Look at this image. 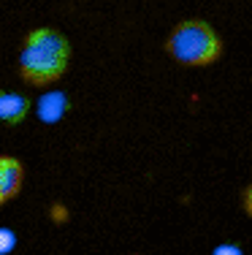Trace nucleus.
<instances>
[{
	"instance_id": "7ed1b4c3",
	"label": "nucleus",
	"mask_w": 252,
	"mask_h": 255,
	"mask_svg": "<svg viewBox=\"0 0 252 255\" xmlns=\"http://www.w3.org/2000/svg\"><path fill=\"white\" fill-rule=\"evenodd\" d=\"M22 182H25V168H22V163L11 155H0V206L19 196Z\"/></svg>"
},
{
	"instance_id": "20e7f679",
	"label": "nucleus",
	"mask_w": 252,
	"mask_h": 255,
	"mask_svg": "<svg viewBox=\"0 0 252 255\" xmlns=\"http://www.w3.org/2000/svg\"><path fill=\"white\" fill-rule=\"evenodd\" d=\"M65 112H68V95L63 90H49V93H44L38 98V103H35V114L46 125L60 123L65 117Z\"/></svg>"
},
{
	"instance_id": "39448f33",
	"label": "nucleus",
	"mask_w": 252,
	"mask_h": 255,
	"mask_svg": "<svg viewBox=\"0 0 252 255\" xmlns=\"http://www.w3.org/2000/svg\"><path fill=\"white\" fill-rule=\"evenodd\" d=\"M30 114V101L25 98L22 93H0V123H8V125H16L22 123Z\"/></svg>"
},
{
	"instance_id": "f03ea898",
	"label": "nucleus",
	"mask_w": 252,
	"mask_h": 255,
	"mask_svg": "<svg viewBox=\"0 0 252 255\" xmlns=\"http://www.w3.org/2000/svg\"><path fill=\"white\" fill-rule=\"evenodd\" d=\"M166 52L187 68H203L220 60L223 41L214 33V27L203 19H184L171 30L166 41Z\"/></svg>"
},
{
	"instance_id": "0eeeda50",
	"label": "nucleus",
	"mask_w": 252,
	"mask_h": 255,
	"mask_svg": "<svg viewBox=\"0 0 252 255\" xmlns=\"http://www.w3.org/2000/svg\"><path fill=\"white\" fill-rule=\"evenodd\" d=\"M212 255H244V250L239 245H233V242H223V245H217L212 250Z\"/></svg>"
},
{
	"instance_id": "f257e3e1",
	"label": "nucleus",
	"mask_w": 252,
	"mask_h": 255,
	"mask_svg": "<svg viewBox=\"0 0 252 255\" xmlns=\"http://www.w3.org/2000/svg\"><path fill=\"white\" fill-rule=\"evenodd\" d=\"M71 44L55 27H35L22 41L19 52V76L33 87H46L68 71Z\"/></svg>"
},
{
	"instance_id": "423d86ee",
	"label": "nucleus",
	"mask_w": 252,
	"mask_h": 255,
	"mask_svg": "<svg viewBox=\"0 0 252 255\" xmlns=\"http://www.w3.org/2000/svg\"><path fill=\"white\" fill-rule=\"evenodd\" d=\"M16 247V234L11 228H0V255H8Z\"/></svg>"
},
{
	"instance_id": "6e6552de",
	"label": "nucleus",
	"mask_w": 252,
	"mask_h": 255,
	"mask_svg": "<svg viewBox=\"0 0 252 255\" xmlns=\"http://www.w3.org/2000/svg\"><path fill=\"white\" fill-rule=\"evenodd\" d=\"M242 206H244V212H247V215L252 217V185L247 187V190H244V196H242Z\"/></svg>"
}]
</instances>
